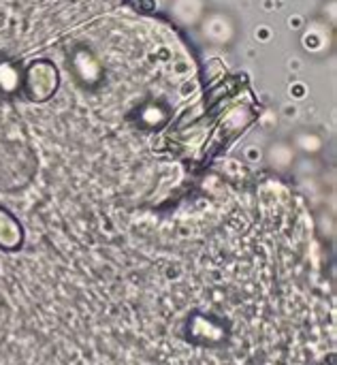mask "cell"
Returning a JSON list of instances; mask_svg holds the SVG:
<instances>
[{
  "label": "cell",
  "instance_id": "7",
  "mask_svg": "<svg viewBox=\"0 0 337 365\" xmlns=\"http://www.w3.org/2000/svg\"><path fill=\"white\" fill-rule=\"evenodd\" d=\"M24 242V231L21 225L17 222V218L0 207V248L2 250H17Z\"/></svg>",
  "mask_w": 337,
  "mask_h": 365
},
{
  "label": "cell",
  "instance_id": "2",
  "mask_svg": "<svg viewBox=\"0 0 337 365\" xmlns=\"http://www.w3.org/2000/svg\"><path fill=\"white\" fill-rule=\"evenodd\" d=\"M58 81H60L58 71L47 60L32 62L24 73V90H26L28 98L34 103L47 101L58 90Z\"/></svg>",
  "mask_w": 337,
  "mask_h": 365
},
{
  "label": "cell",
  "instance_id": "5",
  "mask_svg": "<svg viewBox=\"0 0 337 365\" xmlns=\"http://www.w3.org/2000/svg\"><path fill=\"white\" fill-rule=\"evenodd\" d=\"M209 11V0H171L169 15L184 26H197Z\"/></svg>",
  "mask_w": 337,
  "mask_h": 365
},
{
  "label": "cell",
  "instance_id": "3",
  "mask_svg": "<svg viewBox=\"0 0 337 365\" xmlns=\"http://www.w3.org/2000/svg\"><path fill=\"white\" fill-rule=\"evenodd\" d=\"M301 47L310 56H327L333 47V24L316 17L301 32Z\"/></svg>",
  "mask_w": 337,
  "mask_h": 365
},
{
  "label": "cell",
  "instance_id": "6",
  "mask_svg": "<svg viewBox=\"0 0 337 365\" xmlns=\"http://www.w3.org/2000/svg\"><path fill=\"white\" fill-rule=\"evenodd\" d=\"M289 141L295 148L297 156L301 154V156H308V158L318 156L323 152V148H325V139L321 137V133H316L312 128H297Z\"/></svg>",
  "mask_w": 337,
  "mask_h": 365
},
{
  "label": "cell",
  "instance_id": "4",
  "mask_svg": "<svg viewBox=\"0 0 337 365\" xmlns=\"http://www.w3.org/2000/svg\"><path fill=\"white\" fill-rule=\"evenodd\" d=\"M263 158H265L269 169H274L278 173H284V171H291L295 167L297 152H295V148L291 145L289 139H271L269 145L263 152Z\"/></svg>",
  "mask_w": 337,
  "mask_h": 365
},
{
  "label": "cell",
  "instance_id": "1",
  "mask_svg": "<svg viewBox=\"0 0 337 365\" xmlns=\"http://www.w3.org/2000/svg\"><path fill=\"white\" fill-rule=\"evenodd\" d=\"M197 28L201 38L214 47H231L239 36V21L227 9H209Z\"/></svg>",
  "mask_w": 337,
  "mask_h": 365
}]
</instances>
